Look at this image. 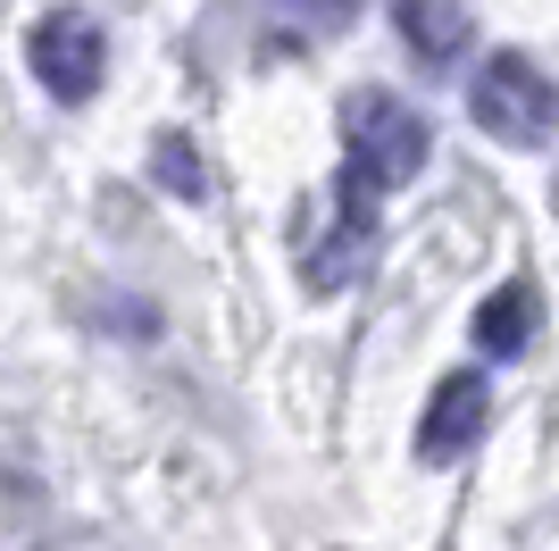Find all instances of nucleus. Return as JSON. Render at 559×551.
<instances>
[{
	"label": "nucleus",
	"instance_id": "1",
	"mask_svg": "<svg viewBox=\"0 0 559 551\" xmlns=\"http://www.w3.org/2000/svg\"><path fill=\"white\" fill-rule=\"evenodd\" d=\"M343 151H350V176L368 184V192H393L409 184L426 160H435V126H426L401 92H350L343 101Z\"/></svg>",
	"mask_w": 559,
	"mask_h": 551
},
{
	"label": "nucleus",
	"instance_id": "2",
	"mask_svg": "<svg viewBox=\"0 0 559 551\" xmlns=\"http://www.w3.org/2000/svg\"><path fill=\"white\" fill-rule=\"evenodd\" d=\"M467 117H476L492 142H551L559 134V84L526 50H501V59H485L476 84H467Z\"/></svg>",
	"mask_w": 559,
	"mask_h": 551
},
{
	"label": "nucleus",
	"instance_id": "3",
	"mask_svg": "<svg viewBox=\"0 0 559 551\" xmlns=\"http://www.w3.org/2000/svg\"><path fill=\"white\" fill-rule=\"evenodd\" d=\"M25 59L59 101H93L100 75H109V34H100L93 9H50L34 34H25Z\"/></svg>",
	"mask_w": 559,
	"mask_h": 551
},
{
	"label": "nucleus",
	"instance_id": "4",
	"mask_svg": "<svg viewBox=\"0 0 559 551\" xmlns=\"http://www.w3.org/2000/svg\"><path fill=\"white\" fill-rule=\"evenodd\" d=\"M376 192L359 176L343 167V184H334V226H326V243L309 251V284L318 293H343V284H359V276L376 268Z\"/></svg>",
	"mask_w": 559,
	"mask_h": 551
},
{
	"label": "nucleus",
	"instance_id": "5",
	"mask_svg": "<svg viewBox=\"0 0 559 551\" xmlns=\"http://www.w3.org/2000/svg\"><path fill=\"white\" fill-rule=\"evenodd\" d=\"M485 418H492V385L467 367V376H443L435 385V401H426L418 418V459L426 468H451V459H467L476 443H485Z\"/></svg>",
	"mask_w": 559,
	"mask_h": 551
},
{
	"label": "nucleus",
	"instance_id": "6",
	"mask_svg": "<svg viewBox=\"0 0 559 551\" xmlns=\"http://www.w3.org/2000/svg\"><path fill=\"white\" fill-rule=\"evenodd\" d=\"M393 25H401V43H409L418 68H451L467 50V9L460 0H393Z\"/></svg>",
	"mask_w": 559,
	"mask_h": 551
},
{
	"label": "nucleus",
	"instance_id": "7",
	"mask_svg": "<svg viewBox=\"0 0 559 551\" xmlns=\"http://www.w3.org/2000/svg\"><path fill=\"white\" fill-rule=\"evenodd\" d=\"M535 326H543V301H535V284H501V293H485V309H476V351L485 360H518V351L535 343Z\"/></svg>",
	"mask_w": 559,
	"mask_h": 551
},
{
	"label": "nucleus",
	"instance_id": "8",
	"mask_svg": "<svg viewBox=\"0 0 559 551\" xmlns=\"http://www.w3.org/2000/svg\"><path fill=\"white\" fill-rule=\"evenodd\" d=\"M159 184H167V192H185V201H201V160H192L185 134H159Z\"/></svg>",
	"mask_w": 559,
	"mask_h": 551
},
{
	"label": "nucleus",
	"instance_id": "9",
	"mask_svg": "<svg viewBox=\"0 0 559 551\" xmlns=\"http://www.w3.org/2000/svg\"><path fill=\"white\" fill-rule=\"evenodd\" d=\"M276 9L301 25V34H343V25L359 17V0H276Z\"/></svg>",
	"mask_w": 559,
	"mask_h": 551
}]
</instances>
